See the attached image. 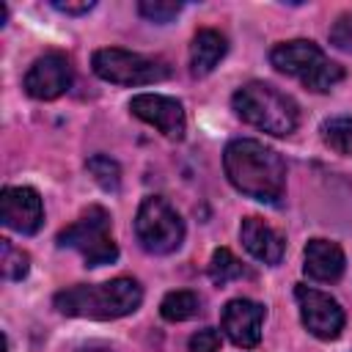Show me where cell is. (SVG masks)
<instances>
[{"instance_id": "10", "label": "cell", "mask_w": 352, "mask_h": 352, "mask_svg": "<svg viewBox=\"0 0 352 352\" xmlns=\"http://www.w3.org/2000/svg\"><path fill=\"white\" fill-rule=\"evenodd\" d=\"M129 110L140 121L160 129L168 140H182L184 138L187 118H184V107H182L179 99L162 96V94H138V96H132Z\"/></svg>"}, {"instance_id": "11", "label": "cell", "mask_w": 352, "mask_h": 352, "mask_svg": "<svg viewBox=\"0 0 352 352\" xmlns=\"http://www.w3.org/2000/svg\"><path fill=\"white\" fill-rule=\"evenodd\" d=\"M3 226L16 234H36L44 220L41 195L33 187H6L0 195Z\"/></svg>"}, {"instance_id": "25", "label": "cell", "mask_w": 352, "mask_h": 352, "mask_svg": "<svg viewBox=\"0 0 352 352\" xmlns=\"http://www.w3.org/2000/svg\"><path fill=\"white\" fill-rule=\"evenodd\" d=\"M6 16H8V11H6V6H0V25H6Z\"/></svg>"}, {"instance_id": "18", "label": "cell", "mask_w": 352, "mask_h": 352, "mask_svg": "<svg viewBox=\"0 0 352 352\" xmlns=\"http://www.w3.org/2000/svg\"><path fill=\"white\" fill-rule=\"evenodd\" d=\"M242 275H248V270L242 267V261L228 248H217L212 253V261H209V278H212V283L226 286L228 280H236Z\"/></svg>"}, {"instance_id": "24", "label": "cell", "mask_w": 352, "mask_h": 352, "mask_svg": "<svg viewBox=\"0 0 352 352\" xmlns=\"http://www.w3.org/2000/svg\"><path fill=\"white\" fill-rule=\"evenodd\" d=\"M52 8H58V11H63V14H88L91 8H94V0H82V3H60V0H55L52 3Z\"/></svg>"}, {"instance_id": "12", "label": "cell", "mask_w": 352, "mask_h": 352, "mask_svg": "<svg viewBox=\"0 0 352 352\" xmlns=\"http://www.w3.org/2000/svg\"><path fill=\"white\" fill-rule=\"evenodd\" d=\"M223 333L231 338V344L250 349L261 341V324H264V305L236 297L231 302H226L223 316H220Z\"/></svg>"}, {"instance_id": "9", "label": "cell", "mask_w": 352, "mask_h": 352, "mask_svg": "<svg viewBox=\"0 0 352 352\" xmlns=\"http://www.w3.org/2000/svg\"><path fill=\"white\" fill-rule=\"evenodd\" d=\"M72 63L63 52H47L41 58L33 60V66L25 74V91L33 99L50 102L58 99L60 94H66L72 88Z\"/></svg>"}, {"instance_id": "20", "label": "cell", "mask_w": 352, "mask_h": 352, "mask_svg": "<svg viewBox=\"0 0 352 352\" xmlns=\"http://www.w3.org/2000/svg\"><path fill=\"white\" fill-rule=\"evenodd\" d=\"M0 270L6 280H22L30 270V256L22 248H14L8 239H0Z\"/></svg>"}, {"instance_id": "23", "label": "cell", "mask_w": 352, "mask_h": 352, "mask_svg": "<svg viewBox=\"0 0 352 352\" xmlns=\"http://www.w3.org/2000/svg\"><path fill=\"white\" fill-rule=\"evenodd\" d=\"M220 349V333L214 327H204L190 336V352H217Z\"/></svg>"}, {"instance_id": "26", "label": "cell", "mask_w": 352, "mask_h": 352, "mask_svg": "<svg viewBox=\"0 0 352 352\" xmlns=\"http://www.w3.org/2000/svg\"><path fill=\"white\" fill-rule=\"evenodd\" d=\"M80 352H110V349H99V346H91V349H80Z\"/></svg>"}, {"instance_id": "6", "label": "cell", "mask_w": 352, "mask_h": 352, "mask_svg": "<svg viewBox=\"0 0 352 352\" xmlns=\"http://www.w3.org/2000/svg\"><path fill=\"white\" fill-rule=\"evenodd\" d=\"M135 236L146 253L168 256L184 242V220L160 195H146L135 214Z\"/></svg>"}, {"instance_id": "17", "label": "cell", "mask_w": 352, "mask_h": 352, "mask_svg": "<svg viewBox=\"0 0 352 352\" xmlns=\"http://www.w3.org/2000/svg\"><path fill=\"white\" fill-rule=\"evenodd\" d=\"M322 140L341 157H352V116H336L322 124Z\"/></svg>"}, {"instance_id": "13", "label": "cell", "mask_w": 352, "mask_h": 352, "mask_svg": "<svg viewBox=\"0 0 352 352\" xmlns=\"http://www.w3.org/2000/svg\"><path fill=\"white\" fill-rule=\"evenodd\" d=\"M239 239H242L245 250L253 258H258V261H264L270 267L280 264V258L286 253L283 236L270 223H264L261 217H245L242 226H239Z\"/></svg>"}, {"instance_id": "8", "label": "cell", "mask_w": 352, "mask_h": 352, "mask_svg": "<svg viewBox=\"0 0 352 352\" xmlns=\"http://www.w3.org/2000/svg\"><path fill=\"white\" fill-rule=\"evenodd\" d=\"M294 300L300 308V319L305 324V330L322 341H333L341 336L344 330V308L324 292L311 289L305 283L294 286Z\"/></svg>"}, {"instance_id": "2", "label": "cell", "mask_w": 352, "mask_h": 352, "mask_svg": "<svg viewBox=\"0 0 352 352\" xmlns=\"http://www.w3.org/2000/svg\"><path fill=\"white\" fill-rule=\"evenodd\" d=\"M52 302L63 316L107 322L138 311L143 302V289L132 278H113L107 283H77L60 289Z\"/></svg>"}, {"instance_id": "5", "label": "cell", "mask_w": 352, "mask_h": 352, "mask_svg": "<svg viewBox=\"0 0 352 352\" xmlns=\"http://www.w3.org/2000/svg\"><path fill=\"white\" fill-rule=\"evenodd\" d=\"M58 245L77 250L85 267H104L118 258V245L110 231V214L102 206H88L72 226L58 234Z\"/></svg>"}, {"instance_id": "19", "label": "cell", "mask_w": 352, "mask_h": 352, "mask_svg": "<svg viewBox=\"0 0 352 352\" xmlns=\"http://www.w3.org/2000/svg\"><path fill=\"white\" fill-rule=\"evenodd\" d=\"M85 168H88V173L94 176V182L102 190L118 192V187H121V168H118L116 160H110L107 154H94V157H88Z\"/></svg>"}, {"instance_id": "21", "label": "cell", "mask_w": 352, "mask_h": 352, "mask_svg": "<svg viewBox=\"0 0 352 352\" xmlns=\"http://www.w3.org/2000/svg\"><path fill=\"white\" fill-rule=\"evenodd\" d=\"M138 11H140V16H146L148 22L165 25V22H170V19L182 11V3H176V0H143V3L138 6Z\"/></svg>"}, {"instance_id": "22", "label": "cell", "mask_w": 352, "mask_h": 352, "mask_svg": "<svg viewBox=\"0 0 352 352\" xmlns=\"http://www.w3.org/2000/svg\"><path fill=\"white\" fill-rule=\"evenodd\" d=\"M330 44L341 52H352V11H344L336 16L330 28Z\"/></svg>"}, {"instance_id": "16", "label": "cell", "mask_w": 352, "mask_h": 352, "mask_svg": "<svg viewBox=\"0 0 352 352\" xmlns=\"http://www.w3.org/2000/svg\"><path fill=\"white\" fill-rule=\"evenodd\" d=\"M201 311V297L195 292L179 289V292H168L160 302V314L168 322H187Z\"/></svg>"}, {"instance_id": "7", "label": "cell", "mask_w": 352, "mask_h": 352, "mask_svg": "<svg viewBox=\"0 0 352 352\" xmlns=\"http://www.w3.org/2000/svg\"><path fill=\"white\" fill-rule=\"evenodd\" d=\"M91 66L96 77L116 82V85H148L170 77V66L162 58L129 52L121 47H104L96 50L91 58Z\"/></svg>"}, {"instance_id": "3", "label": "cell", "mask_w": 352, "mask_h": 352, "mask_svg": "<svg viewBox=\"0 0 352 352\" xmlns=\"http://www.w3.org/2000/svg\"><path fill=\"white\" fill-rule=\"evenodd\" d=\"M236 116L261 129V132H270V135H292L300 124V110L294 104L292 96H286L283 91H278L275 85L270 82H261V80H253V82H245L234 99H231Z\"/></svg>"}, {"instance_id": "15", "label": "cell", "mask_w": 352, "mask_h": 352, "mask_svg": "<svg viewBox=\"0 0 352 352\" xmlns=\"http://www.w3.org/2000/svg\"><path fill=\"white\" fill-rule=\"evenodd\" d=\"M228 52V41L220 30L214 28H201L192 36L190 44V74L192 77H206Z\"/></svg>"}, {"instance_id": "14", "label": "cell", "mask_w": 352, "mask_h": 352, "mask_svg": "<svg viewBox=\"0 0 352 352\" xmlns=\"http://www.w3.org/2000/svg\"><path fill=\"white\" fill-rule=\"evenodd\" d=\"M344 267H346V258H344V250L330 242V239H311L305 245V275L314 278V280H322V283H333L344 275Z\"/></svg>"}, {"instance_id": "4", "label": "cell", "mask_w": 352, "mask_h": 352, "mask_svg": "<svg viewBox=\"0 0 352 352\" xmlns=\"http://www.w3.org/2000/svg\"><path fill=\"white\" fill-rule=\"evenodd\" d=\"M270 60L278 72L300 80L314 94H324L336 82L344 80V69L336 60H330L319 50V44H314L308 38H294V41L275 44L272 52H270Z\"/></svg>"}, {"instance_id": "1", "label": "cell", "mask_w": 352, "mask_h": 352, "mask_svg": "<svg viewBox=\"0 0 352 352\" xmlns=\"http://www.w3.org/2000/svg\"><path fill=\"white\" fill-rule=\"evenodd\" d=\"M223 168L242 195L270 206L280 204L286 192V165L278 151L253 138H236L223 151Z\"/></svg>"}]
</instances>
